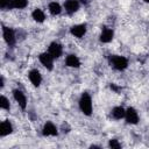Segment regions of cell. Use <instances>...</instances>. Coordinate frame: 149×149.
<instances>
[{
	"label": "cell",
	"mask_w": 149,
	"mask_h": 149,
	"mask_svg": "<svg viewBox=\"0 0 149 149\" xmlns=\"http://www.w3.org/2000/svg\"><path fill=\"white\" fill-rule=\"evenodd\" d=\"M113 35H114V33H113V30H112V29L105 28V29L102 30L101 35H100V41H101L102 43H108V42H111V41H112Z\"/></svg>",
	"instance_id": "cell-12"
},
{
	"label": "cell",
	"mask_w": 149,
	"mask_h": 149,
	"mask_svg": "<svg viewBox=\"0 0 149 149\" xmlns=\"http://www.w3.org/2000/svg\"><path fill=\"white\" fill-rule=\"evenodd\" d=\"M109 63H111V65L114 68V69H116V70H125L127 66H128V61L125 58V57H122V56H116V55H114V56H112L111 58H109Z\"/></svg>",
	"instance_id": "cell-2"
},
{
	"label": "cell",
	"mask_w": 149,
	"mask_h": 149,
	"mask_svg": "<svg viewBox=\"0 0 149 149\" xmlns=\"http://www.w3.org/2000/svg\"><path fill=\"white\" fill-rule=\"evenodd\" d=\"M40 62L48 69L52 70V64H54V57L49 52H43L40 55Z\"/></svg>",
	"instance_id": "cell-4"
},
{
	"label": "cell",
	"mask_w": 149,
	"mask_h": 149,
	"mask_svg": "<svg viewBox=\"0 0 149 149\" xmlns=\"http://www.w3.org/2000/svg\"><path fill=\"white\" fill-rule=\"evenodd\" d=\"M49 12L51 13V15H58L62 12V8H61L59 3H57V2H50L49 3Z\"/></svg>",
	"instance_id": "cell-18"
},
{
	"label": "cell",
	"mask_w": 149,
	"mask_h": 149,
	"mask_svg": "<svg viewBox=\"0 0 149 149\" xmlns=\"http://www.w3.org/2000/svg\"><path fill=\"white\" fill-rule=\"evenodd\" d=\"M79 107L80 111L85 114V115H91L92 113V100L91 97L87 93H83L79 100Z\"/></svg>",
	"instance_id": "cell-1"
},
{
	"label": "cell",
	"mask_w": 149,
	"mask_h": 149,
	"mask_svg": "<svg viewBox=\"0 0 149 149\" xmlns=\"http://www.w3.org/2000/svg\"><path fill=\"white\" fill-rule=\"evenodd\" d=\"M81 3H87V0H79Z\"/></svg>",
	"instance_id": "cell-22"
},
{
	"label": "cell",
	"mask_w": 149,
	"mask_h": 149,
	"mask_svg": "<svg viewBox=\"0 0 149 149\" xmlns=\"http://www.w3.org/2000/svg\"><path fill=\"white\" fill-rule=\"evenodd\" d=\"M28 3V0H9V8H24Z\"/></svg>",
	"instance_id": "cell-15"
},
{
	"label": "cell",
	"mask_w": 149,
	"mask_h": 149,
	"mask_svg": "<svg viewBox=\"0 0 149 149\" xmlns=\"http://www.w3.org/2000/svg\"><path fill=\"white\" fill-rule=\"evenodd\" d=\"M42 133L44 136H56L57 135V128L52 122L48 121L47 123H44Z\"/></svg>",
	"instance_id": "cell-6"
},
{
	"label": "cell",
	"mask_w": 149,
	"mask_h": 149,
	"mask_svg": "<svg viewBox=\"0 0 149 149\" xmlns=\"http://www.w3.org/2000/svg\"><path fill=\"white\" fill-rule=\"evenodd\" d=\"M144 1H146V2H148V3H149V0H144Z\"/></svg>",
	"instance_id": "cell-23"
},
{
	"label": "cell",
	"mask_w": 149,
	"mask_h": 149,
	"mask_svg": "<svg viewBox=\"0 0 149 149\" xmlns=\"http://www.w3.org/2000/svg\"><path fill=\"white\" fill-rule=\"evenodd\" d=\"M31 16H33V19H34L36 22H43V21H44V19H45L44 13H43L40 8H36V9L33 12Z\"/></svg>",
	"instance_id": "cell-17"
},
{
	"label": "cell",
	"mask_w": 149,
	"mask_h": 149,
	"mask_svg": "<svg viewBox=\"0 0 149 149\" xmlns=\"http://www.w3.org/2000/svg\"><path fill=\"white\" fill-rule=\"evenodd\" d=\"M109 147H111V148L119 149L121 146H120V143L118 142V140H114V139H113V140H111V141H109Z\"/></svg>",
	"instance_id": "cell-21"
},
{
	"label": "cell",
	"mask_w": 149,
	"mask_h": 149,
	"mask_svg": "<svg viewBox=\"0 0 149 149\" xmlns=\"http://www.w3.org/2000/svg\"><path fill=\"white\" fill-rule=\"evenodd\" d=\"M65 63H66V65L70 66V68H79V65H80L79 58H78L77 56H74V55H69V56L66 57Z\"/></svg>",
	"instance_id": "cell-14"
},
{
	"label": "cell",
	"mask_w": 149,
	"mask_h": 149,
	"mask_svg": "<svg viewBox=\"0 0 149 149\" xmlns=\"http://www.w3.org/2000/svg\"><path fill=\"white\" fill-rule=\"evenodd\" d=\"M29 80L31 81V84L34 86H38L42 81V77H41V74L37 70H31L29 72Z\"/></svg>",
	"instance_id": "cell-11"
},
{
	"label": "cell",
	"mask_w": 149,
	"mask_h": 149,
	"mask_svg": "<svg viewBox=\"0 0 149 149\" xmlns=\"http://www.w3.org/2000/svg\"><path fill=\"white\" fill-rule=\"evenodd\" d=\"M0 107L2 109H9V101L7 100V98L5 95H1V98H0Z\"/></svg>",
	"instance_id": "cell-19"
},
{
	"label": "cell",
	"mask_w": 149,
	"mask_h": 149,
	"mask_svg": "<svg viewBox=\"0 0 149 149\" xmlns=\"http://www.w3.org/2000/svg\"><path fill=\"white\" fill-rule=\"evenodd\" d=\"M63 52V48L59 43H56V42H52L50 45H49V54L54 57V58H58Z\"/></svg>",
	"instance_id": "cell-8"
},
{
	"label": "cell",
	"mask_w": 149,
	"mask_h": 149,
	"mask_svg": "<svg viewBox=\"0 0 149 149\" xmlns=\"http://www.w3.org/2000/svg\"><path fill=\"white\" fill-rule=\"evenodd\" d=\"M12 130H13V127H12V125H10L9 121L1 122V125H0V135L1 136H6V135L10 134Z\"/></svg>",
	"instance_id": "cell-13"
},
{
	"label": "cell",
	"mask_w": 149,
	"mask_h": 149,
	"mask_svg": "<svg viewBox=\"0 0 149 149\" xmlns=\"http://www.w3.org/2000/svg\"><path fill=\"white\" fill-rule=\"evenodd\" d=\"M64 7H65V10L69 14H72V13H74V12L78 10V8H79V1L78 0H66L65 3H64Z\"/></svg>",
	"instance_id": "cell-9"
},
{
	"label": "cell",
	"mask_w": 149,
	"mask_h": 149,
	"mask_svg": "<svg viewBox=\"0 0 149 149\" xmlns=\"http://www.w3.org/2000/svg\"><path fill=\"white\" fill-rule=\"evenodd\" d=\"M125 114H126V111L122 108V107H114L113 111H112V116L116 120H120L122 118H125Z\"/></svg>",
	"instance_id": "cell-16"
},
{
	"label": "cell",
	"mask_w": 149,
	"mask_h": 149,
	"mask_svg": "<svg viewBox=\"0 0 149 149\" xmlns=\"http://www.w3.org/2000/svg\"><path fill=\"white\" fill-rule=\"evenodd\" d=\"M2 35H3V38L7 42V44L13 45L15 43V34H14L13 29L7 28V27H3L2 28Z\"/></svg>",
	"instance_id": "cell-5"
},
{
	"label": "cell",
	"mask_w": 149,
	"mask_h": 149,
	"mask_svg": "<svg viewBox=\"0 0 149 149\" xmlns=\"http://www.w3.org/2000/svg\"><path fill=\"white\" fill-rule=\"evenodd\" d=\"M125 118H126V121L128 123H130V125H136L139 122V114L135 111V108H133V107H129L126 111Z\"/></svg>",
	"instance_id": "cell-3"
},
{
	"label": "cell",
	"mask_w": 149,
	"mask_h": 149,
	"mask_svg": "<svg viewBox=\"0 0 149 149\" xmlns=\"http://www.w3.org/2000/svg\"><path fill=\"white\" fill-rule=\"evenodd\" d=\"M71 34L76 37H83L86 33V26L85 24H76L73 27H71Z\"/></svg>",
	"instance_id": "cell-10"
},
{
	"label": "cell",
	"mask_w": 149,
	"mask_h": 149,
	"mask_svg": "<svg viewBox=\"0 0 149 149\" xmlns=\"http://www.w3.org/2000/svg\"><path fill=\"white\" fill-rule=\"evenodd\" d=\"M13 95H14V99L20 105V107L24 109L27 107V99H26V95L23 94V92L20 91V90H14L13 91Z\"/></svg>",
	"instance_id": "cell-7"
},
{
	"label": "cell",
	"mask_w": 149,
	"mask_h": 149,
	"mask_svg": "<svg viewBox=\"0 0 149 149\" xmlns=\"http://www.w3.org/2000/svg\"><path fill=\"white\" fill-rule=\"evenodd\" d=\"M1 9H10L9 8V0H0Z\"/></svg>",
	"instance_id": "cell-20"
}]
</instances>
